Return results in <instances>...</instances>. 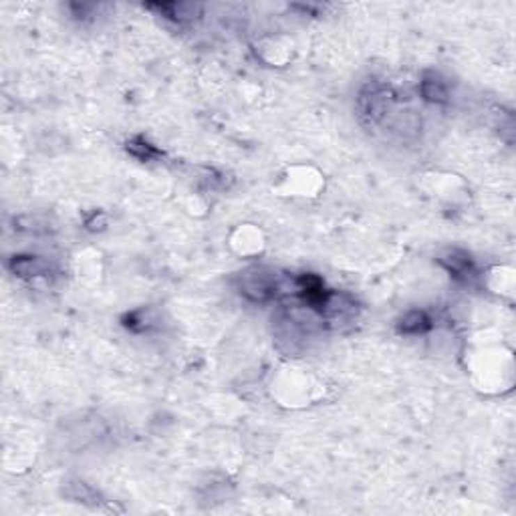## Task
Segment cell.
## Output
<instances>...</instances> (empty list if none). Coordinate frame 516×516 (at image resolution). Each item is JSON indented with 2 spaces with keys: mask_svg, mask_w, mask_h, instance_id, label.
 Returning <instances> with one entry per match:
<instances>
[{
  "mask_svg": "<svg viewBox=\"0 0 516 516\" xmlns=\"http://www.w3.org/2000/svg\"><path fill=\"white\" fill-rule=\"evenodd\" d=\"M421 95L432 103H446L448 101V87L438 75H425L421 81Z\"/></svg>",
  "mask_w": 516,
  "mask_h": 516,
  "instance_id": "obj_4",
  "label": "cell"
},
{
  "mask_svg": "<svg viewBox=\"0 0 516 516\" xmlns=\"http://www.w3.org/2000/svg\"><path fill=\"white\" fill-rule=\"evenodd\" d=\"M10 270L20 279H35L42 276L49 270V265L38 256H15L10 260Z\"/></svg>",
  "mask_w": 516,
  "mask_h": 516,
  "instance_id": "obj_3",
  "label": "cell"
},
{
  "mask_svg": "<svg viewBox=\"0 0 516 516\" xmlns=\"http://www.w3.org/2000/svg\"><path fill=\"white\" fill-rule=\"evenodd\" d=\"M430 327H432V321L428 319L425 313H421V311H412V313H407V315L402 319L400 329H402L403 333H407V335H418V333H425Z\"/></svg>",
  "mask_w": 516,
  "mask_h": 516,
  "instance_id": "obj_5",
  "label": "cell"
},
{
  "mask_svg": "<svg viewBox=\"0 0 516 516\" xmlns=\"http://www.w3.org/2000/svg\"><path fill=\"white\" fill-rule=\"evenodd\" d=\"M387 105H389L387 93L380 87H369L359 97V115L367 119L369 123H375L385 115Z\"/></svg>",
  "mask_w": 516,
  "mask_h": 516,
  "instance_id": "obj_2",
  "label": "cell"
},
{
  "mask_svg": "<svg viewBox=\"0 0 516 516\" xmlns=\"http://www.w3.org/2000/svg\"><path fill=\"white\" fill-rule=\"evenodd\" d=\"M240 292L249 297L252 301H268L276 292V283L274 276L265 274L263 268H254L247 274H242V285Z\"/></svg>",
  "mask_w": 516,
  "mask_h": 516,
  "instance_id": "obj_1",
  "label": "cell"
},
{
  "mask_svg": "<svg viewBox=\"0 0 516 516\" xmlns=\"http://www.w3.org/2000/svg\"><path fill=\"white\" fill-rule=\"evenodd\" d=\"M127 152H132L137 157H141V159H150L153 155H157V152L153 150V146H150L146 139H141V137H137L134 141H130L127 143Z\"/></svg>",
  "mask_w": 516,
  "mask_h": 516,
  "instance_id": "obj_7",
  "label": "cell"
},
{
  "mask_svg": "<svg viewBox=\"0 0 516 516\" xmlns=\"http://www.w3.org/2000/svg\"><path fill=\"white\" fill-rule=\"evenodd\" d=\"M440 263L448 268L450 272H454V274H464V272H468V270L472 268L470 256H468L466 252H458V250H454L450 256H441Z\"/></svg>",
  "mask_w": 516,
  "mask_h": 516,
  "instance_id": "obj_6",
  "label": "cell"
}]
</instances>
